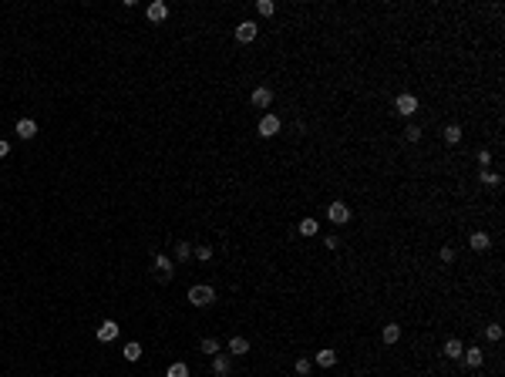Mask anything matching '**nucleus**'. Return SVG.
<instances>
[{"mask_svg":"<svg viewBox=\"0 0 505 377\" xmlns=\"http://www.w3.org/2000/svg\"><path fill=\"white\" fill-rule=\"evenodd\" d=\"M7 155H11V145H7L4 138H0V158H7Z\"/></svg>","mask_w":505,"mask_h":377,"instance_id":"33","label":"nucleus"},{"mask_svg":"<svg viewBox=\"0 0 505 377\" xmlns=\"http://www.w3.org/2000/svg\"><path fill=\"white\" fill-rule=\"evenodd\" d=\"M482 182L485 185H502V178L495 175V172H488V168H482Z\"/></svg>","mask_w":505,"mask_h":377,"instance_id":"27","label":"nucleus"},{"mask_svg":"<svg viewBox=\"0 0 505 377\" xmlns=\"http://www.w3.org/2000/svg\"><path fill=\"white\" fill-rule=\"evenodd\" d=\"M165 377H189V367H185V364H172Z\"/></svg>","mask_w":505,"mask_h":377,"instance_id":"24","label":"nucleus"},{"mask_svg":"<svg viewBox=\"0 0 505 377\" xmlns=\"http://www.w3.org/2000/svg\"><path fill=\"white\" fill-rule=\"evenodd\" d=\"M317 364L320 367H334L337 364V350H317Z\"/></svg>","mask_w":505,"mask_h":377,"instance_id":"16","label":"nucleus"},{"mask_svg":"<svg viewBox=\"0 0 505 377\" xmlns=\"http://www.w3.org/2000/svg\"><path fill=\"white\" fill-rule=\"evenodd\" d=\"M172 273H175V263H172L168 256H155V279L168 283V279H172Z\"/></svg>","mask_w":505,"mask_h":377,"instance_id":"4","label":"nucleus"},{"mask_svg":"<svg viewBox=\"0 0 505 377\" xmlns=\"http://www.w3.org/2000/svg\"><path fill=\"white\" fill-rule=\"evenodd\" d=\"M195 256H199L202 263H209V259H213V246H195Z\"/></svg>","mask_w":505,"mask_h":377,"instance_id":"29","label":"nucleus"},{"mask_svg":"<svg viewBox=\"0 0 505 377\" xmlns=\"http://www.w3.org/2000/svg\"><path fill=\"white\" fill-rule=\"evenodd\" d=\"M276 132H280V118H276V115H263V118H259V135H263V138H273Z\"/></svg>","mask_w":505,"mask_h":377,"instance_id":"5","label":"nucleus"},{"mask_svg":"<svg viewBox=\"0 0 505 377\" xmlns=\"http://www.w3.org/2000/svg\"><path fill=\"white\" fill-rule=\"evenodd\" d=\"M256 11L263 14V17H273V14H276V4H273V0H259V4H256Z\"/></svg>","mask_w":505,"mask_h":377,"instance_id":"23","label":"nucleus"},{"mask_svg":"<svg viewBox=\"0 0 505 377\" xmlns=\"http://www.w3.org/2000/svg\"><path fill=\"white\" fill-rule=\"evenodd\" d=\"M199 350H202V354H209V357H216V354H219V340H213V337H206V340L199 344Z\"/></svg>","mask_w":505,"mask_h":377,"instance_id":"21","label":"nucleus"},{"mask_svg":"<svg viewBox=\"0 0 505 377\" xmlns=\"http://www.w3.org/2000/svg\"><path fill=\"white\" fill-rule=\"evenodd\" d=\"M441 263H455V249H451V246L441 249Z\"/></svg>","mask_w":505,"mask_h":377,"instance_id":"30","label":"nucleus"},{"mask_svg":"<svg viewBox=\"0 0 505 377\" xmlns=\"http://www.w3.org/2000/svg\"><path fill=\"white\" fill-rule=\"evenodd\" d=\"M122 354H125V360H138V357H142V344H135V340H132V344L122 347Z\"/></svg>","mask_w":505,"mask_h":377,"instance_id":"18","label":"nucleus"},{"mask_svg":"<svg viewBox=\"0 0 505 377\" xmlns=\"http://www.w3.org/2000/svg\"><path fill=\"white\" fill-rule=\"evenodd\" d=\"M485 337H488L492 344H498V340H502V327H498V323H488V327H485Z\"/></svg>","mask_w":505,"mask_h":377,"instance_id":"22","label":"nucleus"},{"mask_svg":"<svg viewBox=\"0 0 505 377\" xmlns=\"http://www.w3.org/2000/svg\"><path fill=\"white\" fill-rule=\"evenodd\" d=\"M324 246H327V249H337V246H340V239H337V236H327Z\"/></svg>","mask_w":505,"mask_h":377,"instance_id":"31","label":"nucleus"},{"mask_svg":"<svg viewBox=\"0 0 505 377\" xmlns=\"http://www.w3.org/2000/svg\"><path fill=\"white\" fill-rule=\"evenodd\" d=\"M468 246L475 249V253H485V249L492 246V239H488V233H471L468 236Z\"/></svg>","mask_w":505,"mask_h":377,"instance_id":"11","label":"nucleus"},{"mask_svg":"<svg viewBox=\"0 0 505 377\" xmlns=\"http://www.w3.org/2000/svg\"><path fill=\"white\" fill-rule=\"evenodd\" d=\"M317 229H320L317 219H300V236H317Z\"/></svg>","mask_w":505,"mask_h":377,"instance_id":"20","label":"nucleus"},{"mask_svg":"<svg viewBox=\"0 0 505 377\" xmlns=\"http://www.w3.org/2000/svg\"><path fill=\"white\" fill-rule=\"evenodd\" d=\"M461 350H465V344H461V340H448V344H445V357H451V360H458Z\"/></svg>","mask_w":505,"mask_h":377,"instance_id":"17","label":"nucleus"},{"mask_svg":"<svg viewBox=\"0 0 505 377\" xmlns=\"http://www.w3.org/2000/svg\"><path fill=\"white\" fill-rule=\"evenodd\" d=\"M253 37H256V24H253V21L236 24V41H239V44H249Z\"/></svg>","mask_w":505,"mask_h":377,"instance_id":"6","label":"nucleus"},{"mask_svg":"<svg viewBox=\"0 0 505 377\" xmlns=\"http://www.w3.org/2000/svg\"><path fill=\"white\" fill-rule=\"evenodd\" d=\"M461 357H465V364H468V367H482V360H485L482 347H465V350H461Z\"/></svg>","mask_w":505,"mask_h":377,"instance_id":"10","label":"nucleus"},{"mask_svg":"<svg viewBox=\"0 0 505 377\" xmlns=\"http://www.w3.org/2000/svg\"><path fill=\"white\" fill-rule=\"evenodd\" d=\"M189 303H192V307H209V303H216V290L206 287V283L192 287L189 290Z\"/></svg>","mask_w":505,"mask_h":377,"instance_id":"1","label":"nucleus"},{"mask_svg":"<svg viewBox=\"0 0 505 377\" xmlns=\"http://www.w3.org/2000/svg\"><path fill=\"white\" fill-rule=\"evenodd\" d=\"M229 370H233L229 357H226V354H216V357H213V374H216V377H229Z\"/></svg>","mask_w":505,"mask_h":377,"instance_id":"9","label":"nucleus"},{"mask_svg":"<svg viewBox=\"0 0 505 377\" xmlns=\"http://www.w3.org/2000/svg\"><path fill=\"white\" fill-rule=\"evenodd\" d=\"M327 219L334 222V226H344V222H350V209L344 202H330V206H327Z\"/></svg>","mask_w":505,"mask_h":377,"instance_id":"2","label":"nucleus"},{"mask_svg":"<svg viewBox=\"0 0 505 377\" xmlns=\"http://www.w3.org/2000/svg\"><path fill=\"white\" fill-rule=\"evenodd\" d=\"M441 135H445V142H448V145H458L461 142V128H458V125H448Z\"/></svg>","mask_w":505,"mask_h":377,"instance_id":"19","label":"nucleus"},{"mask_svg":"<svg viewBox=\"0 0 505 377\" xmlns=\"http://www.w3.org/2000/svg\"><path fill=\"white\" fill-rule=\"evenodd\" d=\"M115 337H118V323H115V320H105V323L98 327V340H101V344H112Z\"/></svg>","mask_w":505,"mask_h":377,"instance_id":"8","label":"nucleus"},{"mask_svg":"<svg viewBox=\"0 0 505 377\" xmlns=\"http://www.w3.org/2000/svg\"><path fill=\"white\" fill-rule=\"evenodd\" d=\"M269 101H273V91H269V88H256V91H253V105H256V108H269Z\"/></svg>","mask_w":505,"mask_h":377,"instance_id":"13","label":"nucleus"},{"mask_svg":"<svg viewBox=\"0 0 505 377\" xmlns=\"http://www.w3.org/2000/svg\"><path fill=\"white\" fill-rule=\"evenodd\" d=\"M404 138H408V142H421V128H418V125H408V128H404Z\"/></svg>","mask_w":505,"mask_h":377,"instance_id":"26","label":"nucleus"},{"mask_svg":"<svg viewBox=\"0 0 505 377\" xmlns=\"http://www.w3.org/2000/svg\"><path fill=\"white\" fill-rule=\"evenodd\" d=\"M168 17V4L165 0H155V4H148V21L152 24H162Z\"/></svg>","mask_w":505,"mask_h":377,"instance_id":"7","label":"nucleus"},{"mask_svg":"<svg viewBox=\"0 0 505 377\" xmlns=\"http://www.w3.org/2000/svg\"><path fill=\"white\" fill-rule=\"evenodd\" d=\"M478 162H482V168H488V162H492V155H488V152H478Z\"/></svg>","mask_w":505,"mask_h":377,"instance_id":"32","label":"nucleus"},{"mask_svg":"<svg viewBox=\"0 0 505 377\" xmlns=\"http://www.w3.org/2000/svg\"><path fill=\"white\" fill-rule=\"evenodd\" d=\"M189 253H192L189 243H175V259H179V263H182V259H189Z\"/></svg>","mask_w":505,"mask_h":377,"instance_id":"25","label":"nucleus"},{"mask_svg":"<svg viewBox=\"0 0 505 377\" xmlns=\"http://www.w3.org/2000/svg\"><path fill=\"white\" fill-rule=\"evenodd\" d=\"M394 108H397V115L411 118V115L418 111V98L415 95H397V98H394Z\"/></svg>","mask_w":505,"mask_h":377,"instance_id":"3","label":"nucleus"},{"mask_svg":"<svg viewBox=\"0 0 505 377\" xmlns=\"http://www.w3.org/2000/svg\"><path fill=\"white\" fill-rule=\"evenodd\" d=\"M17 135H21L24 142H27V138H34V135H37V122H31V118H21V122H17Z\"/></svg>","mask_w":505,"mask_h":377,"instance_id":"12","label":"nucleus"},{"mask_svg":"<svg viewBox=\"0 0 505 377\" xmlns=\"http://www.w3.org/2000/svg\"><path fill=\"white\" fill-rule=\"evenodd\" d=\"M381 337H384V344H397V340H401V327H397V323H387Z\"/></svg>","mask_w":505,"mask_h":377,"instance_id":"14","label":"nucleus"},{"mask_svg":"<svg viewBox=\"0 0 505 377\" xmlns=\"http://www.w3.org/2000/svg\"><path fill=\"white\" fill-rule=\"evenodd\" d=\"M229 350H233V354H239V357L249 354V340H246V337H233V340H229Z\"/></svg>","mask_w":505,"mask_h":377,"instance_id":"15","label":"nucleus"},{"mask_svg":"<svg viewBox=\"0 0 505 377\" xmlns=\"http://www.w3.org/2000/svg\"><path fill=\"white\" fill-rule=\"evenodd\" d=\"M310 367H314V360L300 357V360H296V374H300V377H307V374H310Z\"/></svg>","mask_w":505,"mask_h":377,"instance_id":"28","label":"nucleus"}]
</instances>
